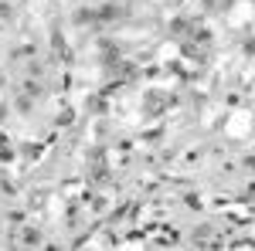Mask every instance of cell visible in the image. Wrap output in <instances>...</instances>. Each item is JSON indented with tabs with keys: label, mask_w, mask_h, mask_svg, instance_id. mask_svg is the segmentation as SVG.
Wrapping results in <instances>:
<instances>
[{
	"label": "cell",
	"mask_w": 255,
	"mask_h": 251,
	"mask_svg": "<svg viewBox=\"0 0 255 251\" xmlns=\"http://www.w3.org/2000/svg\"><path fill=\"white\" fill-rule=\"evenodd\" d=\"M24 245H41V234L34 228H24Z\"/></svg>",
	"instance_id": "1"
},
{
	"label": "cell",
	"mask_w": 255,
	"mask_h": 251,
	"mask_svg": "<svg viewBox=\"0 0 255 251\" xmlns=\"http://www.w3.org/2000/svg\"><path fill=\"white\" fill-rule=\"evenodd\" d=\"M170 31H174V34H187V20H184V17H177L174 24H170Z\"/></svg>",
	"instance_id": "2"
},
{
	"label": "cell",
	"mask_w": 255,
	"mask_h": 251,
	"mask_svg": "<svg viewBox=\"0 0 255 251\" xmlns=\"http://www.w3.org/2000/svg\"><path fill=\"white\" fill-rule=\"evenodd\" d=\"M187 207H191V211H197V207H201V200H197L194 193H187Z\"/></svg>",
	"instance_id": "3"
},
{
	"label": "cell",
	"mask_w": 255,
	"mask_h": 251,
	"mask_svg": "<svg viewBox=\"0 0 255 251\" xmlns=\"http://www.w3.org/2000/svg\"><path fill=\"white\" fill-rule=\"evenodd\" d=\"M204 3H211V0H204Z\"/></svg>",
	"instance_id": "4"
}]
</instances>
